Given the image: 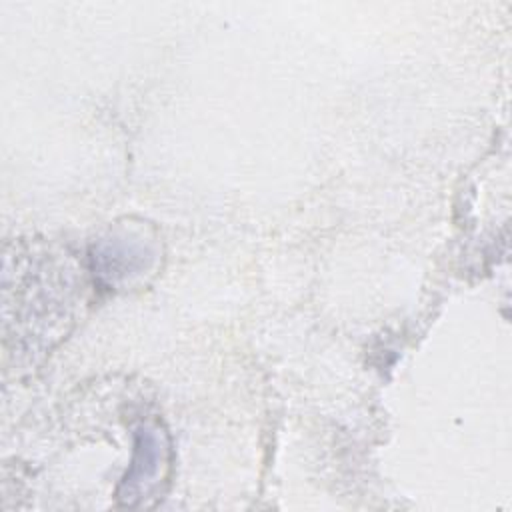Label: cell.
Returning <instances> with one entry per match:
<instances>
[{
    "mask_svg": "<svg viewBox=\"0 0 512 512\" xmlns=\"http://www.w3.org/2000/svg\"><path fill=\"white\" fill-rule=\"evenodd\" d=\"M162 456H164V448H162V442L158 438V434L146 430L144 434V446H138V452H136V458L132 462V468L130 472L126 474L124 482H122V490L118 498H122L126 504H134V498H142V484H144V490L148 486H152L160 472V466H162Z\"/></svg>",
    "mask_w": 512,
    "mask_h": 512,
    "instance_id": "obj_1",
    "label": "cell"
}]
</instances>
